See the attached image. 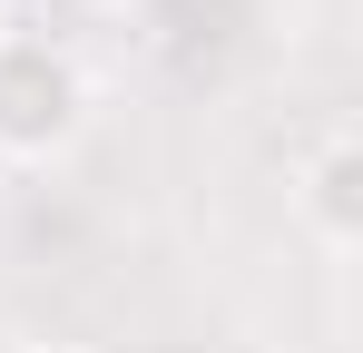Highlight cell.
I'll use <instances>...</instances> for the list:
<instances>
[{"label": "cell", "instance_id": "cell-1", "mask_svg": "<svg viewBox=\"0 0 363 353\" xmlns=\"http://www.w3.org/2000/svg\"><path fill=\"white\" fill-rule=\"evenodd\" d=\"M89 108H99V89H89V69L69 50L60 30H0V167H60L79 157V138H89Z\"/></svg>", "mask_w": 363, "mask_h": 353}, {"label": "cell", "instance_id": "cell-2", "mask_svg": "<svg viewBox=\"0 0 363 353\" xmlns=\"http://www.w3.org/2000/svg\"><path fill=\"white\" fill-rule=\"evenodd\" d=\"M285 206H295V226L314 235L324 255H354V245H363V138H354V128H334V138L304 147Z\"/></svg>", "mask_w": 363, "mask_h": 353}, {"label": "cell", "instance_id": "cell-3", "mask_svg": "<svg viewBox=\"0 0 363 353\" xmlns=\"http://www.w3.org/2000/svg\"><path fill=\"white\" fill-rule=\"evenodd\" d=\"M0 353H89V344H60V334H40V344H0Z\"/></svg>", "mask_w": 363, "mask_h": 353}, {"label": "cell", "instance_id": "cell-4", "mask_svg": "<svg viewBox=\"0 0 363 353\" xmlns=\"http://www.w3.org/2000/svg\"><path fill=\"white\" fill-rule=\"evenodd\" d=\"M0 30H10V0H0Z\"/></svg>", "mask_w": 363, "mask_h": 353}]
</instances>
